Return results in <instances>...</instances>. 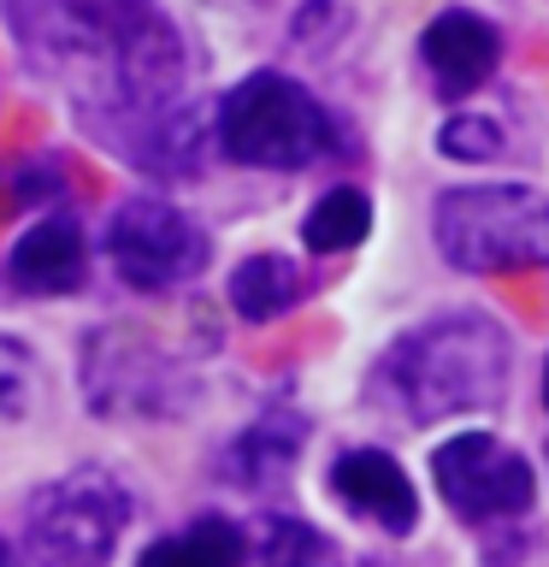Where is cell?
Returning a JSON list of instances; mask_svg holds the SVG:
<instances>
[{
	"label": "cell",
	"instance_id": "ac0fdd59",
	"mask_svg": "<svg viewBox=\"0 0 549 567\" xmlns=\"http://www.w3.org/2000/svg\"><path fill=\"white\" fill-rule=\"evenodd\" d=\"M30 384H35V361L18 337H0V420H18L30 408Z\"/></svg>",
	"mask_w": 549,
	"mask_h": 567
},
{
	"label": "cell",
	"instance_id": "5b68a950",
	"mask_svg": "<svg viewBox=\"0 0 549 567\" xmlns=\"http://www.w3.org/2000/svg\"><path fill=\"white\" fill-rule=\"evenodd\" d=\"M131 526V491L106 467H77L30 496L24 538L42 567H106Z\"/></svg>",
	"mask_w": 549,
	"mask_h": 567
},
{
	"label": "cell",
	"instance_id": "6da1fadb",
	"mask_svg": "<svg viewBox=\"0 0 549 567\" xmlns=\"http://www.w3.org/2000/svg\"><path fill=\"white\" fill-rule=\"evenodd\" d=\"M7 24L83 124L184 95V42L154 0H7Z\"/></svg>",
	"mask_w": 549,
	"mask_h": 567
},
{
	"label": "cell",
	"instance_id": "9c48e42d",
	"mask_svg": "<svg viewBox=\"0 0 549 567\" xmlns=\"http://www.w3.org/2000/svg\"><path fill=\"white\" fill-rule=\"evenodd\" d=\"M419 60L437 78L443 95H473L478 83L503 60V35H496L478 12H437L419 35Z\"/></svg>",
	"mask_w": 549,
	"mask_h": 567
},
{
	"label": "cell",
	"instance_id": "5bb4252c",
	"mask_svg": "<svg viewBox=\"0 0 549 567\" xmlns=\"http://www.w3.org/2000/svg\"><path fill=\"white\" fill-rule=\"evenodd\" d=\"M301 437H308V425H301L296 414H266L260 425H248V432L230 443L225 467H230V478H242V485H260V478L290 467Z\"/></svg>",
	"mask_w": 549,
	"mask_h": 567
},
{
	"label": "cell",
	"instance_id": "9a60e30c",
	"mask_svg": "<svg viewBox=\"0 0 549 567\" xmlns=\"http://www.w3.org/2000/svg\"><path fill=\"white\" fill-rule=\"evenodd\" d=\"M372 230V202L361 189H331L325 202L308 213V225H301V237H308L313 255H343L354 248Z\"/></svg>",
	"mask_w": 549,
	"mask_h": 567
},
{
	"label": "cell",
	"instance_id": "d6986e66",
	"mask_svg": "<svg viewBox=\"0 0 549 567\" xmlns=\"http://www.w3.org/2000/svg\"><path fill=\"white\" fill-rule=\"evenodd\" d=\"M437 148L449 154V159H496V154H503V131H496L490 118L467 113V118H449V124H443Z\"/></svg>",
	"mask_w": 549,
	"mask_h": 567
},
{
	"label": "cell",
	"instance_id": "30bf717a",
	"mask_svg": "<svg viewBox=\"0 0 549 567\" xmlns=\"http://www.w3.org/2000/svg\"><path fill=\"white\" fill-rule=\"evenodd\" d=\"M331 491H336V503H349L354 514L379 520L384 532H414V520H419L414 478H407L402 461L384 455V450H349V455H336Z\"/></svg>",
	"mask_w": 549,
	"mask_h": 567
},
{
	"label": "cell",
	"instance_id": "8fae6325",
	"mask_svg": "<svg viewBox=\"0 0 549 567\" xmlns=\"http://www.w3.org/2000/svg\"><path fill=\"white\" fill-rule=\"evenodd\" d=\"M7 272H12V290H24V296H71V290H83L89 243L65 213H53V219L30 225L18 237Z\"/></svg>",
	"mask_w": 549,
	"mask_h": 567
},
{
	"label": "cell",
	"instance_id": "ffe728a7",
	"mask_svg": "<svg viewBox=\"0 0 549 567\" xmlns=\"http://www.w3.org/2000/svg\"><path fill=\"white\" fill-rule=\"evenodd\" d=\"M543 402H549V361H543Z\"/></svg>",
	"mask_w": 549,
	"mask_h": 567
},
{
	"label": "cell",
	"instance_id": "3957f363",
	"mask_svg": "<svg viewBox=\"0 0 549 567\" xmlns=\"http://www.w3.org/2000/svg\"><path fill=\"white\" fill-rule=\"evenodd\" d=\"M437 248L460 272L549 266V195L526 184H467L437 202Z\"/></svg>",
	"mask_w": 549,
	"mask_h": 567
},
{
	"label": "cell",
	"instance_id": "8992f818",
	"mask_svg": "<svg viewBox=\"0 0 549 567\" xmlns=\"http://www.w3.org/2000/svg\"><path fill=\"white\" fill-rule=\"evenodd\" d=\"M83 396L106 420H177L195 379L136 326H106L83 343Z\"/></svg>",
	"mask_w": 549,
	"mask_h": 567
},
{
	"label": "cell",
	"instance_id": "7c38bea8",
	"mask_svg": "<svg viewBox=\"0 0 549 567\" xmlns=\"http://www.w3.org/2000/svg\"><path fill=\"white\" fill-rule=\"evenodd\" d=\"M248 561V538L237 520H225V514H201L195 526L172 532V538H159L142 549L136 567H242Z\"/></svg>",
	"mask_w": 549,
	"mask_h": 567
},
{
	"label": "cell",
	"instance_id": "ba28073f",
	"mask_svg": "<svg viewBox=\"0 0 549 567\" xmlns=\"http://www.w3.org/2000/svg\"><path fill=\"white\" fill-rule=\"evenodd\" d=\"M437 491L460 520H508L531 508V467L490 432H460L432 455Z\"/></svg>",
	"mask_w": 549,
	"mask_h": 567
},
{
	"label": "cell",
	"instance_id": "4fadbf2b",
	"mask_svg": "<svg viewBox=\"0 0 549 567\" xmlns=\"http://www.w3.org/2000/svg\"><path fill=\"white\" fill-rule=\"evenodd\" d=\"M301 296H308V278H301V266L283 260V255H255L230 272V308L242 319H255V326L290 313Z\"/></svg>",
	"mask_w": 549,
	"mask_h": 567
},
{
	"label": "cell",
	"instance_id": "44dd1931",
	"mask_svg": "<svg viewBox=\"0 0 549 567\" xmlns=\"http://www.w3.org/2000/svg\"><path fill=\"white\" fill-rule=\"evenodd\" d=\"M0 567H12V556H7V544H0Z\"/></svg>",
	"mask_w": 549,
	"mask_h": 567
},
{
	"label": "cell",
	"instance_id": "277c9868",
	"mask_svg": "<svg viewBox=\"0 0 549 567\" xmlns=\"http://www.w3.org/2000/svg\"><path fill=\"white\" fill-rule=\"evenodd\" d=\"M213 142L237 159V166L266 172H301L331 148V113L319 106L301 83L278 71L242 78L213 113Z\"/></svg>",
	"mask_w": 549,
	"mask_h": 567
},
{
	"label": "cell",
	"instance_id": "52a82bcc",
	"mask_svg": "<svg viewBox=\"0 0 549 567\" xmlns=\"http://www.w3.org/2000/svg\"><path fill=\"white\" fill-rule=\"evenodd\" d=\"M207 237L184 207L159 202V195H136L113 213L106 225V260H113L118 284L154 296V290H177L195 272H207Z\"/></svg>",
	"mask_w": 549,
	"mask_h": 567
},
{
	"label": "cell",
	"instance_id": "2e32d148",
	"mask_svg": "<svg viewBox=\"0 0 549 567\" xmlns=\"http://www.w3.org/2000/svg\"><path fill=\"white\" fill-rule=\"evenodd\" d=\"M255 561L260 567H336V549L319 538L308 520H290V514H272L260 526V544H255Z\"/></svg>",
	"mask_w": 549,
	"mask_h": 567
},
{
	"label": "cell",
	"instance_id": "e0dca14e",
	"mask_svg": "<svg viewBox=\"0 0 549 567\" xmlns=\"http://www.w3.org/2000/svg\"><path fill=\"white\" fill-rule=\"evenodd\" d=\"M60 195V172L48 159H18V166H0V213H30Z\"/></svg>",
	"mask_w": 549,
	"mask_h": 567
},
{
	"label": "cell",
	"instance_id": "7a4b0ae2",
	"mask_svg": "<svg viewBox=\"0 0 549 567\" xmlns=\"http://www.w3.org/2000/svg\"><path fill=\"white\" fill-rule=\"evenodd\" d=\"M508 379V337L478 313L432 319L384 349L372 367V390L407 420H449L467 408H490Z\"/></svg>",
	"mask_w": 549,
	"mask_h": 567
}]
</instances>
